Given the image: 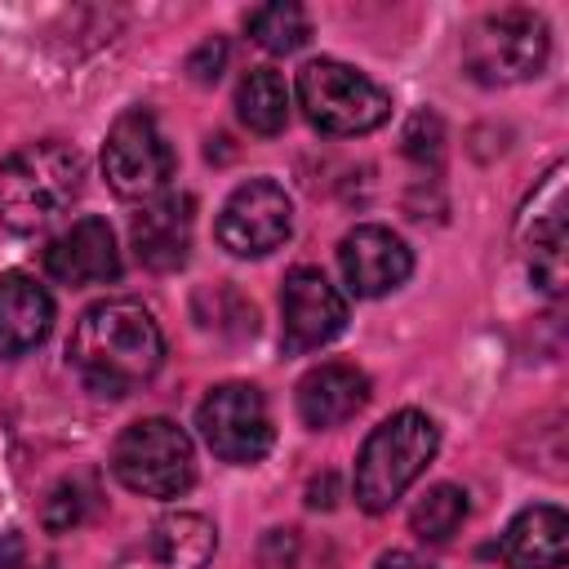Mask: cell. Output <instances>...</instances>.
Listing matches in <instances>:
<instances>
[{
    "instance_id": "obj_11",
    "label": "cell",
    "mask_w": 569,
    "mask_h": 569,
    "mask_svg": "<svg viewBox=\"0 0 569 569\" xmlns=\"http://www.w3.org/2000/svg\"><path fill=\"white\" fill-rule=\"evenodd\" d=\"M520 244L529 253V276L538 289L560 293L565 284V164H551L547 178L520 209Z\"/></svg>"
},
{
    "instance_id": "obj_12",
    "label": "cell",
    "mask_w": 569,
    "mask_h": 569,
    "mask_svg": "<svg viewBox=\"0 0 569 569\" xmlns=\"http://www.w3.org/2000/svg\"><path fill=\"white\" fill-rule=\"evenodd\" d=\"M218 551V529L196 511L160 516L138 542L124 547L116 569H204Z\"/></svg>"
},
{
    "instance_id": "obj_13",
    "label": "cell",
    "mask_w": 569,
    "mask_h": 569,
    "mask_svg": "<svg viewBox=\"0 0 569 569\" xmlns=\"http://www.w3.org/2000/svg\"><path fill=\"white\" fill-rule=\"evenodd\" d=\"M338 267H342V276H347V284H351V293H360V298H382V293H391V289H400V284L409 280L413 253H409V244H405L396 231L365 222V227H356V231L342 236V244H338Z\"/></svg>"
},
{
    "instance_id": "obj_16",
    "label": "cell",
    "mask_w": 569,
    "mask_h": 569,
    "mask_svg": "<svg viewBox=\"0 0 569 569\" xmlns=\"http://www.w3.org/2000/svg\"><path fill=\"white\" fill-rule=\"evenodd\" d=\"M365 405H369V378L356 365L329 360V365H316L311 373H302V382H298V418L316 431L356 418Z\"/></svg>"
},
{
    "instance_id": "obj_25",
    "label": "cell",
    "mask_w": 569,
    "mask_h": 569,
    "mask_svg": "<svg viewBox=\"0 0 569 569\" xmlns=\"http://www.w3.org/2000/svg\"><path fill=\"white\" fill-rule=\"evenodd\" d=\"M373 569H431V565H427V560H418L413 551H387Z\"/></svg>"
},
{
    "instance_id": "obj_15",
    "label": "cell",
    "mask_w": 569,
    "mask_h": 569,
    "mask_svg": "<svg viewBox=\"0 0 569 569\" xmlns=\"http://www.w3.org/2000/svg\"><path fill=\"white\" fill-rule=\"evenodd\" d=\"M191 231H196V200L182 191L156 196L142 204V213H133L129 240L142 267L151 271H178L191 253Z\"/></svg>"
},
{
    "instance_id": "obj_8",
    "label": "cell",
    "mask_w": 569,
    "mask_h": 569,
    "mask_svg": "<svg viewBox=\"0 0 569 569\" xmlns=\"http://www.w3.org/2000/svg\"><path fill=\"white\" fill-rule=\"evenodd\" d=\"M196 427L222 462H258L276 440L271 409L253 382L213 387L196 409Z\"/></svg>"
},
{
    "instance_id": "obj_10",
    "label": "cell",
    "mask_w": 569,
    "mask_h": 569,
    "mask_svg": "<svg viewBox=\"0 0 569 569\" xmlns=\"http://www.w3.org/2000/svg\"><path fill=\"white\" fill-rule=\"evenodd\" d=\"M347 325V298L329 284L320 267H293L280 289V342L302 356L333 342Z\"/></svg>"
},
{
    "instance_id": "obj_4",
    "label": "cell",
    "mask_w": 569,
    "mask_h": 569,
    "mask_svg": "<svg viewBox=\"0 0 569 569\" xmlns=\"http://www.w3.org/2000/svg\"><path fill=\"white\" fill-rule=\"evenodd\" d=\"M111 471L142 498H178L196 480L191 436L169 418H138L116 436Z\"/></svg>"
},
{
    "instance_id": "obj_9",
    "label": "cell",
    "mask_w": 569,
    "mask_h": 569,
    "mask_svg": "<svg viewBox=\"0 0 569 569\" xmlns=\"http://www.w3.org/2000/svg\"><path fill=\"white\" fill-rule=\"evenodd\" d=\"M218 244L236 258H262L271 249H280L293 231V204L284 196V187H276L271 178H249L240 182L222 213H218Z\"/></svg>"
},
{
    "instance_id": "obj_23",
    "label": "cell",
    "mask_w": 569,
    "mask_h": 569,
    "mask_svg": "<svg viewBox=\"0 0 569 569\" xmlns=\"http://www.w3.org/2000/svg\"><path fill=\"white\" fill-rule=\"evenodd\" d=\"M222 67H227V40H222V36L204 40V44L187 58V71H191L196 84H213V80L222 76Z\"/></svg>"
},
{
    "instance_id": "obj_1",
    "label": "cell",
    "mask_w": 569,
    "mask_h": 569,
    "mask_svg": "<svg viewBox=\"0 0 569 569\" xmlns=\"http://www.w3.org/2000/svg\"><path fill=\"white\" fill-rule=\"evenodd\" d=\"M67 356H71V365H76V373L84 378L89 391L129 396L133 387H142L160 369L164 333H160L156 316L142 302L102 298L76 320Z\"/></svg>"
},
{
    "instance_id": "obj_5",
    "label": "cell",
    "mask_w": 569,
    "mask_h": 569,
    "mask_svg": "<svg viewBox=\"0 0 569 569\" xmlns=\"http://www.w3.org/2000/svg\"><path fill=\"white\" fill-rule=\"evenodd\" d=\"M298 102H302L307 120L333 138L369 133L391 116L387 89H378L365 71L333 62V58H316L298 71Z\"/></svg>"
},
{
    "instance_id": "obj_19",
    "label": "cell",
    "mask_w": 569,
    "mask_h": 569,
    "mask_svg": "<svg viewBox=\"0 0 569 569\" xmlns=\"http://www.w3.org/2000/svg\"><path fill=\"white\" fill-rule=\"evenodd\" d=\"M236 116L253 133H280L289 120V84L271 67H253L236 84Z\"/></svg>"
},
{
    "instance_id": "obj_18",
    "label": "cell",
    "mask_w": 569,
    "mask_h": 569,
    "mask_svg": "<svg viewBox=\"0 0 569 569\" xmlns=\"http://www.w3.org/2000/svg\"><path fill=\"white\" fill-rule=\"evenodd\" d=\"M507 569H560L569 556V516L560 507H525L502 533Z\"/></svg>"
},
{
    "instance_id": "obj_3",
    "label": "cell",
    "mask_w": 569,
    "mask_h": 569,
    "mask_svg": "<svg viewBox=\"0 0 569 569\" xmlns=\"http://www.w3.org/2000/svg\"><path fill=\"white\" fill-rule=\"evenodd\" d=\"M436 445H440V431L418 409H400L387 422H378L356 453V480H351L356 502L373 516L391 511L396 498L427 471V462L436 458Z\"/></svg>"
},
{
    "instance_id": "obj_2",
    "label": "cell",
    "mask_w": 569,
    "mask_h": 569,
    "mask_svg": "<svg viewBox=\"0 0 569 569\" xmlns=\"http://www.w3.org/2000/svg\"><path fill=\"white\" fill-rule=\"evenodd\" d=\"M84 187V156L58 138L27 142L0 164V222L40 231L71 209Z\"/></svg>"
},
{
    "instance_id": "obj_14",
    "label": "cell",
    "mask_w": 569,
    "mask_h": 569,
    "mask_svg": "<svg viewBox=\"0 0 569 569\" xmlns=\"http://www.w3.org/2000/svg\"><path fill=\"white\" fill-rule=\"evenodd\" d=\"M44 271L58 284H107L120 276V249L102 218H80L44 244Z\"/></svg>"
},
{
    "instance_id": "obj_21",
    "label": "cell",
    "mask_w": 569,
    "mask_h": 569,
    "mask_svg": "<svg viewBox=\"0 0 569 569\" xmlns=\"http://www.w3.org/2000/svg\"><path fill=\"white\" fill-rule=\"evenodd\" d=\"M462 520H467V489L458 485H431L409 511V529L422 542H449Z\"/></svg>"
},
{
    "instance_id": "obj_22",
    "label": "cell",
    "mask_w": 569,
    "mask_h": 569,
    "mask_svg": "<svg viewBox=\"0 0 569 569\" xmlns=\"http://www.w3.org/2000/svg\"><path fill=\"white\" fill-rule=\"evenodd\" d=\"M93 502H98V493H93V485L89 480H80V476H71V480H58L53 485V493L44 498V529H53V533H67V529H76L89 511H93Z\"/></svg>"
},
{
    "instance_id": "obj_24",
    "label": "cell",
    "mask_w": 569,
    "mask_h": 569,
    "mask_svg": "<svg viewBox=\"0 0 569 569\" xmlns=\"http://www.w3.org/2000/svg\"><path fill=\"white\" fill-rule=\"evenodd\" d=\"M405 151L418 160H436L440 156V120L436 116H413L409 133H405Z\"/></svg>"
},
{
    "instance_id": "obj_26",
    "label": "cell",
    "mask_w": 569,
    "mask_h": 569,
    "mask_svg": "<svg viewBox=\"0 0 569 569\" xmlns=\"http://www.w3.org/2000/svg\"><path fill=\"white\" fill-rule=\"evenodd\" d=\"M18 565H22V538L4 533L0 538V569H18Z\"/></svg>"
},
{
    "instance_id": "obj_7",
    "label": "cell",
    "mask_w": 569,
    "mask_h": 569,
    "mask_svg": "<svg viewBox=\"0 0 569 569\" xmlns=\"http://www.w3.org/2000/svg\"><path fill=\"white\" fill-rule=\"evenodd\" d=\"M102 173L116 196L124 200H151L173 178V147L164 142L151 111H124L102 142Z\"/></svg>"
},
{
    "instance_id": "obj_20",
    "label": "cell",
    "mask_w": 569,
    "mask_h": 569,
    "mask_svg": "<svg viewBox=\"0 0 569 569\" xmlns=\"http://www.w3.org/2000/svg\"><path fill=\"white\" fill-rule=\"evenodd\" d=\"M244 31L258 49L267 53H293L311 40V18L302 4L293 0H280V4H258L244 13Z\"/></svg>"
},
{
    "instance_id": "obj_17",
    "label": "cell",
    "mask_w": 569,
    "mask_h": 569,
    "mask_svg": "<svg viewBox=\"0 0 569 569\" xmlns=\"http://www.w3.org/2000/svg\"><path fill=\"white\" fill-rule=\"evenodd\" d=\"M53 329V298L22 271L0 276V356H27Z\"/></svg>"
},
{
    "instance_id": "obj_6",
    "label": "cell",
    "mask_w": 569,
    "mask_h": 569,
    "mask_svg": "<svg viewBox=\"0 0 569 569\" xmlns=\"http://www.w3.org/2000/svg\"><path fill=\"white\" fill-rule=\"evenodd\" d=\"M551 36L533 9H498L462 36V62L480 84H516L547 67Z\"/></svg>"
}]
</instances>
